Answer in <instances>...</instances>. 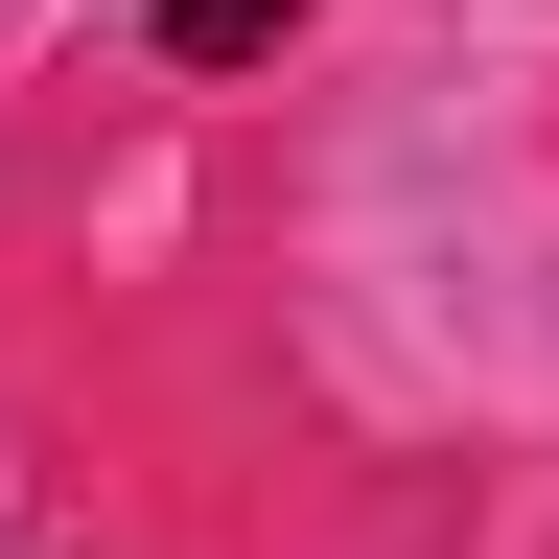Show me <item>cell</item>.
I'll use <instances>...</instances> for the list:
<instances>
[{"instance_id":"cell-1","label":"cell","mask_w":559,"mask_h":559,"mask_svg":"<svg viewBox=\"0 0 559 559\" xmlns=\"http://www.w3.org/2000/svg\"><path fill=\"white\" fill-rule=\"evenodd\" d=\"M280 24H304V0H164V47H187V70H257Z\"/></svg>"}]
</instances>
